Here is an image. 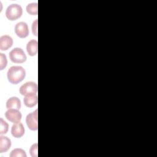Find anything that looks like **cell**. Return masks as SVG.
Wrapping results in <instances>:
<instances>
[{
    "mask_svg": "<svg viewBox=\"0 0 157 157\" xmlns=\"http://www.w3.org/2000/svg\"><path fill=\"white\" fill-rule=\"evenodd\" d=\"M25 105L28 107H33L37 105L38 98L36 94L32 93L25 96L23 99Z\"/></svg>",
    "mask_w": 157,
    "mask_h": 157,
    "instance_id": "cell-10",
    "label": "cell"
},
{
    "mask_svg": "<svg viewBox=\"0 0 157 157\" xmlns=\"http://www.w3.org/2000/svg\"><path fill=\"white\" fill-rule=\"evenodd\" d=\"M37 149H38L37 143H35L31 145L29 149V153L32 157H37Z\"/></svg>",
    "mask_w": 157,
    "mask_h": 157,
    "instance_id": "cell-18",
    "label": "cell"
},
{
    "mask_svg": "<svg viewBox=\"0 0 157 157\" xmlns=\"http://www.w3.org/2000/svg\"><path fill=\"white\" fill-rule=\"evenodd\" d=\"M7 64V58L5 55L1 53H0V69L3 70Z\"/></svg>",
    "mask_w": 157,
    "mask_h": 157,
    "instance_id": "cell-17",
    "label": "cell"
},
{
    "mask_svg": "<svg viewBox=\"0 0 157 157\" xmlns=\"http://www.w3.org/2000/svg\"><path fill=\"white\" fill-rule=\"evenodd\" d=\"M9 58L13 63H23L26 60V56L21 48H14L9 53Z\"/></svg>",
    "mask_w": 157,
    "mask_h": 157,
    "instance_id": "cell-3",
    "label": "cell"
},
{
    "mask_svg": "<svg viewBox=\"0 0 157 157\" xmlns=\"http://www.w3.org/2000/svg\"><path fill=\"white\" fill-rule=\"evenodd\" d=\"M38 110L36 109L29 113L26 117V123L28 128L31 131H37L38 129L37 115Z\"/></svg>",
    "mask_w": 157,
    "mask_h": 157,
    "instance_id": "cell-4",
    "label": "cell"
},
{
    "mask_svg": "<svg viewBox=\"0 0 157 157\" xmlns=\"http://www.w3.org/2000/svg\"><path fill=\"white\" fill-rule=\"evenodd\" d=\"M37 90L38 87L36 83L33 82H28L21 86L19 91L21 95L25 96L28 94H36L37 93Z\"/></svg>",
    "mask_w": 157,
    "mask_h": 157,
    "instance_id": "cell-5",
    "label": "cell"
},
{
    "mask_svg": "<svg viewBox=\"0 0 157 157\" xmlns=\"http://www.w3.org/2000/svg\"><path fill=\"white\" fill-rule=\"evenodd\" d=\"M7 75L9 82L16 85L23 80L26 75V72L21 66H12L9 69Z\"/></svg>",
    "mask_w": 157,
    "mask_h": 157,
    "instance_id": "cell-1",
    "label": "cell"
},
{
    "mask_svg": "<svg viewBox=\"0 0 157 157\" xmlns=\"http://www.w3.org/2000/svg\"><path fill=\"white\" fill-rule=\"evenodd\" d=\"M11 147V140L7 137L1 136L0 137V152L4 153L9 150Z\"/></svg>",
    "mask_w": 157,
    "mask_h": 157,
    "instance_id": "cell-13",
    "label": "cell"
},
{
    "mask_svg": "<svg viewBox=\"0 0 157 157\" xmlns=\"http://www.w3.org/2000/svg\"><path fill=\"white\" fill-rule=\"evenodd\" d=\"M26 50L29 56H34L38 52V43L35 39L29 40L26 45Z\"/></svg>",
    "mask_w": 157,
    "mask_h": 157,
    "instance_id": "cell-11",
    "label": "cell"
},
{
    "mask_svg": "<svg viewBox=\"0 0 157 157\" xmlns=\"http://www.w3.org/2000/svg\"><path fill=\"white\" fill-rule=\"evenodd\" d=\"M25 130L23 126V124L20 123H14L11 128V133L12 136L15 138H20L25 134Z\"/></svg>",
    "mask_w": 157,
    "mask_h": 157,
    "instance_id": "cell-8",
    "label": "cell"
},
{
    "mask_svg": "<svg viewBox=\"0 0 157 157\" xmlns=\"http://www.w3.org/2000/svg\"><path fill=\"white\" fill-rule=\"evenodd\" d=\"M15 33L20 38H25L29 34V28L26 23L21 21L16 24Z\"/></svg>",
    "mask_w": 157,
    "mask_h": 157,
    "instance_id": "cell-6",
    "label": "cell"
},
{
    "mask_svg": "<svg viewBox=\"0 0 157 157\" xmlns=\"http://www.w3.org/2000/svg\"><path fill=\"white\" fill-rule=\"evenodd\" d=\"M9 130V124L2 118H0V134H6Z\"/></svg>",
    "mask_w": 157,
    "mask_h": 157,
    "instance_id": "cell-16",
    "label": "cell"
},
{
    "mask_svg": "<svg viewBox=\"0 0 157 157\" xmlns=\"http://www.w3.org/2000/svg\"><path fill=\"white\" fill-rule=\"evenodd\" d=\"M21 107L20 100L17 97H11L6 102V108L7 109H15L19 110Z\"/></svg>",
    "mask_w": 157,
    "mask_h": 157,
    "instance_id": "cell-12",
    "label": "cell"
},
{
    "mask_svg": "<svg viewBox=\"0 0 157 157\" xmlns=\"http://www.w3.org/2000/svg\"><path fill=\"white\" fill-rule=\"evenodd\" d=\"M37 19H36L32 25V32L33 35L35 36H37Z\"/></svg>",
    "mask_w": 157,
    "mask_h": 157,
    "instance_id": "cell-19",
    "label": "cell"
},
{
    "mask_svg": "<svg viewBox=\"0 0 157 157\" xmlns=\"http://www.w3.org/2000/svg\"><path fill=\"white\" fill-rule=\"evenodd\" d=\"M13 45L12 38L8 35H3L0 37V50H7Z\"/></svg>",
    "mask_w": 157,
    "mask_h": 157,
    "instance_id": "cell-9",
    "label": "cell"
},
{
    "mask_svg": "<svg viewBox=\"0 0 157 157\" xmlns=\"http://www.w3.org/2000/svg\"><path fill=\"white\" fill-rule=\"evenodd\" d=\"M5 117L9 121L15 123L20 121L22 115L18 109H10L6 112Z\"/></svg>",
    "mask_w": 157,
    "mask_h": 157,
    "instance_id": "cell-7",
    "label": "cell"
},
{
    "mask_svg": "<svg viewBox=\"0 0 157 157\" xmlns=\"http://www.w3.org/2000/svg\"><path fill=\"white\" fill-rule=\"evenodd\" d=\"M10 157H26L27 155L25 151L21 148H15L13 149L10 154Z\"/></svg>",
    "mask_w": 157,
    "mask_h": 157,
    "instance_id": "cell-15",
    "label": "cell"
},
{
    "mask_svg": "<svg viewBox=\"0 0 157 157\" xmlns=\"http://www.w3.org/2000/svg\"><path fill=\"white\" fill-rule=\"evenodd\" d=\"M23 9L21 6L17 4H12L9 6L6 10V16L10 21H14L21 17Z\"/></svg>",
    "mask_w": 157,
    "mask_h": 157,
    "instance_id": "cell-2",
    "label": "cell"
},
{
    "mask_svg": "<svg viewBox=\"0 0 157 157\" xmlns=\"http://www.w3.org/2000/svg\"><path fill=\"white\" fill-rule=\"evenodd\" d=\"M37 2H32L28 4L26 6V11L29 15H37L38 13V9H37Z\"/></svg>",
    "mask_w": 157,
    "mask_h": 157,
    "instance_id": "cell-14",
    "label": "cell"
}]
</instances>
